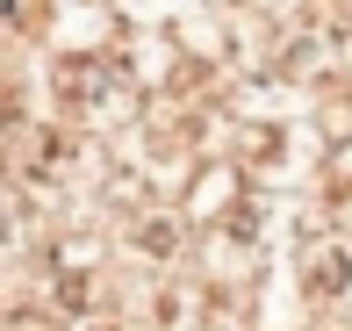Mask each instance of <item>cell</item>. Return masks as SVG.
I'll return each instance as SVG.
<instances>
[{
    "mask_svg": "<svg viewBox=\"0 0 352 331\" xmlns=\"http://www.w3.org/2000/svg\"><path fill=\"white\" fill-rule=\"evenodd\" d=\"M58 101L72 116H122L130 108V72L116 58H65L58 65Z\"/></svg>",
    "mask_w": 352,
    "mask_h": 331,
    "instance_id": "1",
    "label": "cell"
},
{
    "mask_svg": "<svg viewBox=\"0 0 352 331\" xmlns=\"http://www.w3.org/2000/svg\"><path fill=\"white\" fill-rule=\"evenodd\" d=\"M302 288L316 295V303H338V295L352 288V245L345 238H324L302 252Z\"/></svg>",
    "mask_w": 352,
    "mask_h": 331,
    "instance_id": "2",
    "label": "cell"
}]
</instances>
